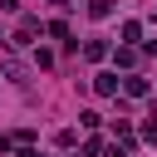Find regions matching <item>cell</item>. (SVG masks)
<instances>
[{
    "instance_id": "obj_1",
    "label": "cell",
    "mask_w": 157,
    "mask_h": 157,
    "mask_svg": "<svg viewBox=\"0 0 157 157\" xmlns=\"http://www.w3.org/2000/svg\"><path fill=\"white\" fill-rule=\"evenodd\" d=\"M34 34H39V20H34V15H25V20H20V29H15L5 44H10V49H25V44H34Z\"/></svg>"
},
{
    "instance_id": "obj_2",
    "label": "cell",
    "mask_w": 157,
    "mask_h": 157,
    "mask_svg": "<svg viewBox=\"0 0 157 157\" xmlns=\"http://www.w3.org/2000/svg\"><path fill=\"white\" fill-rule=\"evenodd\" d=\"M118 93H128V98H147L152 83H147L142 74H128V78H118Z\"/></svg>"
},
{
    "instance_id": "obj_3",
    "label": "cell",
    "mask_w": 157,
    "mask_h": 157,
    "mask_svg": "<svg viewBox=\"0 0 157 157\" xmlns=\"http://www.w3.org/2000/svg\"><path fill=\"white\" fill-rule=\"evenodd\" d=\"M93 93H98V98H113V93H118V74H98V78H93Z\"/></svg>"
},
{
    "instance_id": "obj_4",
    "label": "cell",
    "mask_w": 157,
    "mask_h": 157,
    "mask_svg": "<svg viewBox=\"0 0 157 157\" xmlns=\"http://www.w3.org/2000/svg\"><path fill=\"white\" fill-rule=\"evenodd\" d=\"M83 59H93V64H98V59H108V39H98V34H93V39L83 44Z\"/></svg>"
},
{
    "instance_id": "obj_5",
    "label": "cell",
    "mask_w": 157,
    "mask_h": 157,
    "mask_svg": "<svg viewBox=\"0 0 157 157\" xmlns=\"http://www.w3.org/2000/svg\"><path fill=\"white\" fill-rule=\"evenodd\" d=\"M113 64H118V69H132V64H137V49H132V44H118V49H113Z\"/></svg>"
},
{
    "instance_id": "obj_6",
    "label": "cell",
    "mask_w": 157,
    "mask_h": 157,
    "mask_svg": "<svg viewBox=\"0 0 157 157\" xmlns=\"http://www.w3.org/2000/svg\"><path fill=\"white\" fill-rule=\"evenodd\" d=\"M118 34H123V44H132V39H142V25H137V20H123Z\"/></svg>"
},
{
    "instance_id": "obj_7",
    "label": "cell",
    "mask_w": 157,
    "mask_h": 157,
    "mask_svg": "<svg viewBox=\"0 0 157 157\" xmlns=\"http://www.w3.org/2000/svg\"><path fill=\"white\" fill-rule=\"evenodd\" d=\"M88 15H93V20H108V15H113V0H88Z\"/></svg>"
},
{
    "instance_id": "obj_8",
    "label": "cell",
    "mask_w": 157,
    "mask_h": 157,
    "mask_svg": "<svg viewBox=\"0 0 157 157\" xmlns=\"http://www.w3.org/2000/svg\"><path fill=\"white\" fill-rule=\"evenodd\" d=\"M142 137H147V142H157V118H147V123H142Z\"/></svg>"
},
{
    "instance_id": "obj_9",
    "label": "cell",
    "mask_w": 157,
    "mask_h": 157,
    "mask_svg": "<svg viewBox=\"0 0 157 157\" xmlns=\"http://www.w3.org/2000/svg\"><path fill=\"white\" fill-rule=\"evenodd\" d=\"M108 157H128V147H108Z\"/></svg>"
},
{
    "instance_id": "obj_10",
    "label": "cell",
    "mask_w": 157,
    "mask_h": 157,
    "mask_svg": "<svg viewBox=\"0 0 157 157\" xmlns=\"http://www.w3.org/2000/svg\"><path fill=\"white\" fill-rule=\"evenodd\" d=\"M49 5H59V10H64V5H69V0H49Z\"/></svg>"
},
{
    "instance_id": "obj_11",
    "label": "cell",
    "mask_w": 157,
    "mask_h": 157,
    "mask_svg": "<svg viewBox=\"0 0 157 157\" xmlns=\"http://www.w3.org/2000/svg\"><path fill=\"white\" fill-rule=\"evenodd\" d=\"M0 39H5V34H0Z\"/></svg>"
}]
</instances>
